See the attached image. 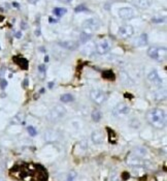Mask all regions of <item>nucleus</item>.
Masks as SVG:
<instances>
[{
	"instance_id": "nucleus-1",
	"label": "nucleus",
	"mask_w": 167,
	"mask_h": 181,
	"mask_svg": "<svg viewBox=\"0 0 167 181\" xmlns=\"http://www.w3.org/2000/svg\"><path fill=\"white\" fill-rule=\"evenodd\" d=\"M11 175L24 181H46L48 179V173L45 168L33 163L14 166L11 170Z\"/></svg>"
},
{
	"instance_id": "nucleus-2",
	"label": "nucleus",
	"mask_w": 167,
	"mask_h": 181,
	"mask_svg": "<svg viewBox=\"0 0 167 181\" xmlns=\"http://www.w3.org/2000/svg\"><path fill=\"white\" fill-rule=\"evenodd\" d=\"M149 123L156 128H163L166 124V114L162 109H152L147 114Z\"/></svg>"
},
{
	"instance_id": "nucleus-3",
	"label": "nucleus",
	"mask_w": 167,
	"mask_h": 181,
	"mask_svg": "<svg viewBox=\"0 0 167 181\" xmlns=\"http://www.w3.org/2000/svg\"><path fill=\"white\" fill-rule=\"evenodd\" d=\"M66 114V110L63 106L61 105H56L53 109L50 111L48 116V119L52 122H56V121H59L60 119H62L64 117V115Z\"/></svg>"
},
{
	"instance_id": "nucleus-4",
	"label": "nucleus",
	"mask_w": 167,
	"mask_h": 181,
	"mask_svg": "<svg viewBox=\"0 0 167 181\" xmlns=\"http://www.w3.org/2000/svg\"><path fill=\"white\" fill-rule=\"evenodd\" d=\"M148 55L154 60L162 61L166 58V49L161 47H151L148 50Z\"/></svg>"
},
{
	"instance_id": "nucleus-5",
	"label": "nucleus",
	"mask_w": 167,
	"mask_h": 181,
	"mask_svg": "<svg viewBox=\"0 0 167 181\" xmlns=\"http://www.w3.org/2000/svg\"><path fill=\"white\" fill-rule=\"evenodd\" d=\"M100 26V22L98 21L97 19L93 18V19H89L87 21L84 22V31L85 33L89 34V35H92V33L94 31H96Z\"/></svg>"
},
{
	"instance_id": "nucleus-6",
	"label": "nucleus",
	"mask_w": 167,
	"mask_h": 181,
	"mask_svg": "<svg viewBox=\"0 0 167 181\" xmlns=\"http://www.w3.org/2000/svg\"><path fill=\"white\" fill-rule=\"evenodd\" d=\"M90 97L91 100L94 101L97 105H102L105 100H106V93L103 90H100V89H93L90 93Z\"/></svg>"
},
{
	"instance_id": "nucleus-7",
	"label": "nucleus",
	"mask_w": 167,
	"mask_h": 181,
	"mask_svg": "<svg viewBox=\"0 0 167 181\" xmlns=\"http://www.w3.org/2000/svg\"><path fill=\"white\" fill-rule=\"evenodd\" d=\"M129 113H130V108L124 103L119 104V105L115 107V109L112 110V115H114L115 117H121V116L128 115Z\"/></svg>"
},
{
	"instance_id": "nucleus-8",
	"label": "nucleus",
	"mask_w": 167,
	"mask_h": 181,
	"mask_svg": "<svg viewBox=\"0 0 167 181\" xmlns=\"http://www.w3.org/2000/svg\"><path fill=\"white\" fill-rule=\"evenodd\" d=\"M110 48H112V44H110L109 39H101L96 44V51L100 55L106 54L110 50Z\"/></svg>"
},
{
	"instance_id": "nucleus-9",
	"label": "nucleus",
	"mask_w": 167,
	"mask_h": 181,
	"mask_svg": "<svg viewBox=\"0 0 167 181\" xmlns=\"http://www.w3.org/2000/svg\"><path fill=\"white\" fill-rule=\"evenodd\" d=\"M126 162L131 167H141V166L144 165L143 160L141 157H139V156H137L136 154H134V153H131V154L127 156Z\"/></svg>"
},
{
	"instance_id": "nucleus-10",
	"label": "nucleus",
	"mask_w": 167,
	"mask_h": 181,
	"mask_svg": "<svg viewBox=\"0 0 167 181\" xmlns=\"http://www.w3.org/2000/svg\"><path fill=\"white\" fill-rule=\"evenodd\" d=\"M134 33V29L131 25H123L119 28L118 34L120 38H128L130 36H132Z\"/></svg>"
},
{
	"instance_id": "nucleus-11",
	"label": "nucleus",
	"mask_w": 167,
	"mask_h": 181,
	"mask_svg": "<svg viewBox=\"0 0 167 181\" xmlns=\"http://www.w3.org/2000/svg\"><path fill=\"white\" fill-rule=\"evenodd\" d=\"M119 16L123 20H131L134 18L135 13L131 7H122L119 11Z\"/></svg>"
},
{
	"instance_id": "nucleus-12",
	"label": "nucleus",
	"mask_w": 167,
	"mask_h": 181,
	"mask_svg": "<svg viewBox=\"0 0 167 181\" xmlns=\"http://www.w3.org/2000/svg\"><path fill=\"white\" fill-rule=\"evenodd\" d=\"M92 141L95 144H101L104 141V135L101 130H95L92 133Z\"/></svg>"
},
{
	"instance_id": "nucleus-13",
	"label": "nucleus",
	"mask_w": 167,
	"mask_h": 181,
	"mask_svg": "<svg viewBox=\"0 0 167 181\" xmlns=\"http://www.w3.org/2000/svg\"><path fill=\"white\" fill-rule=\"evenodd\" d=\"M148 79L150 81L152 82V83H154V84H157V85H160V84L162 83V80H161V78L159 77L158 75V73H157L156 71H152L151 73L149 74V76H148Z\"/></svg>"
},
{
	"instance_id": "nucleus-14",
	"label": "nucleus",
	"mask_w": 167,
	"mask_h": 181,
	"mask_svg": "<svg viewBox=\"0 0 167 181\" xmlns=\"http://www.w3.org/2000/svg\"><path fill=\"white\" fill-rule=\"evenodd\" d=\"M14 60L21 68H23V69L28 68V61H27V59L23 58V57L16 56V57H14Z\"/></svg>"
},
{
	"instance_id": "nucleus-15",
	"label": "nucleus",
	"mask_w": 167,
	"mask_h": 181,
	"mask_svg": "<svg viewBox=\"0 0 167 181\" xmlns=\"http://www.w3.org/2000/svg\"><path fill=\"white\" fill-rule=\"evenodd\" d=\"M60 46H62L63 48L67 49V50H75V49L77 48V44L74 43V41H61V43H59Z\"/></svg>"
},
{
	"instance_id": "nucleus-16",
	"label": "nucleus",
	"mask_w": 167,
	"mask_h": 181,
	"mask_svg": "<svg viewBox=\"0 0 167 181\" xmlns=\"http://www.w3.org/2000/svg\"><path fill=\"white\" fill-rule=\"evenodd\" d=\"M91 117H92V120L94 122H99L102 118V114L98 109H95V110H93L92 114H91Z\"/></svg>"
},
{
	"instance_id": "nucleus-17",
	"label": "nucleus",
	"mask_w": 167,
	"mask_h": 181,
	"mask_svg": "<svg viewBox=\"0 0 167 181\" xmlns=\"http://www.w3.org/2000/svg\"><path fill=\"white\" fill-rule=\"evenodd\" d=\"M148 44V35L146 33H142L138 38L136 39V44L137 46H144Z\"/></svg>"
},
{
	"instance_id": "nucleus-18",
	"label": "nucleus",
	"mask_w": 167,
	"mask_h": 181,
	"mask_svg": "<svg viewBox=\"0 0 167 181\" xmlns=\"http://www.w3.org/2000/svg\"><path fill=\"white\" fill-rule=\"evenodd\" d=\"M136 4H137V6H138L139 8L146 9V8H148V7H150V5H151V1H150V0H137Z\"/></svg>"
},
{
	"instance_id": "nucleus-19",
	"label": "nucleus",
	"mask_w": 167,
	"mask_h": 181,
	"mask_svg": "<svg viewBox=\"0 0 167 181\" xmlns=\"http://www.w3.org/2000/svg\"><path fill=\"white\" fill-rule=\"evenodd\" d=\"M155 98H156V100H158V101H160L162 100H165V98H166V91H165V89L157 91V92L155 93Z\"/></svg>"
},
{
	"instance_id": "nucleus-20",
	"label": "nucleus",
	"mask_w": 167,
	"mask_h": 181,
	"mask_svg": "<svg viewBox=\"0 0 167 181\" xmlns=\"http://www.w3.org/2000/svg\"><path fill=\"white\" fill-rule=\"evenodd\" d=\"M134 154H136L137 156H139V157H143V156L147 155V153H148V151H147L146 148H141V147H138V148H135L134 150Z\"/></svg>"
},
{
	"instance_id": "nucleus-21",
	"label": "nucleus",
	"mask_w": 167,
	"mask_h": 181,
	"mask_svg": "<svg viewBox=\"0 0 167 181\" xmlns=\"http://www.w3.org/2000/svg\"><path fill=\"white\" fill-rule=\"evenodd\" d=\"M60 100L62 103H71V101H73V96L69 93H65L61 95Z\"/></svg>"
},
{
	"instance_id": "nucleus-22",
	"label": "nucleus",
	"mask_w": 167,
	"mask_h": 181,
	"mask_svg": "<svg viewBox=\"0 0 167 181\" xmlns=\"http://www.w3.org/2000/svg\"><path fill=\"white\" fill-rule=\"evenodd\" d=\"M121 79H122L123 83L126 84V85H129V83H130V85L133 84V82L131 81V79L129 78V76L127 75L126 73H121Z\"/></svg>"
},
{
	"instance_id": "nucleus-23",
	"label": "nucleus",
	"mask_w": 167,
	"mask_h": 181,
	"mask_svg": "<svg viewBox=\"0 0 167 181\" xmlns=\"http://www.w3.org/2000/svg\"><path fill=\"white\" fill-rule=\"evenodd\" d=\"M53 13L55 16H57V17H62L63 15L66 14V9L62 8V7H56V8H54Z\"/></svg>"
},
{
	"instance_id": "nucleus-24",
	"label": "nucleus",
	"mask_w": 167,
	"mask_h": 181,
	"mask_svg": "<svg viewBox=\"0 0 167 181\" xmlns=\"http://www.w3.org/2000/svg\"><path fill=\"white\" fill-rule=\"evenodd\" d=\"M103 78L107 80H115V75L112 71H106L103 73Z\"/></svg>"
},
{
	"instance_id": "nucleus-25",
	"label": "nucleus",
	"mask_w": 167,
	"mask_h": 181,
	"mask_svg": "<svg viewBox=\"0 0 167 181\" xmlns=\"http://www.w3.org/2000/svg\"><path fill=\"white\" fill-rule=\"evenodd\" d=\"M90 38H91V35L85 33V32H82V33H80V43H82V44H85L86 41H89Z\"/></svg>"
},
{
	"instance_id": "nucleus-26",
	"label": "nucleus",
	"mask_w": 167,
	"mask_h": 181,
	"mask_svg": "<svg viewBox=\"0 0 167 181\" xmlns=\"http://www.w3.org/2000/svg\"><path fill=\"white\" fill-rule=\"evenodd\" d=\"M27 130H28L29 135H30L31 137H35V136L37 135V130H36L33 126H28V127H27Z\"/></svg>"
},
{
	"instance_id": "nucleus-27",
	"label": "nucleus",
	"mask_w": 167,
	"mask_h": 181,
	"mask_svg": "<svg viewBox=\"0 0 167 181\" xmlns=\"http://www.w3.org/2000/svg\"><path fill=\"white\" fill-rule=\"evenodd\" d=\"M75 177H77V173H75L74 171H71L67 176V181H73Z\"/></svg>"
},
{
	"instance_id": "nucleus-28",
	"label": "nucleus",
	"mask_w": 167,
	"mask_h": 181,
	"mask_svg": "<svg viewBox=\"0 0 167 181\" xmlns=\"http://www.w3.org/2000/svg\"><path fill=\"white\" fill-rule=\"evenodd\" d=\"M87 9L88 8L85 5H78L75 7V12H77V13H78V12H86Z\"/></svg>"
},
{
	"instance_id": "nucleus-29",
	"label": "nucleus",
	"mask_w": 167,
	"mask_h": 181,
	"mask_svg": "<svg viewBox=\"0 0 167 181\" xmlns=\"http://www.w3.org/2000/svg\"><path fill=\"white\" fill-rule=\"evenodd\" d=\"M121 178L124 181H126V180H128L129 178H130V175H129V173L128 172H123L122 173V175H121Z\"/></svg>"
},
{
	"instance_id": "nucleus-30",
	"label": "nucleus",
	"mask_w": 167,
	"mask_h": 181,
	"mask_svg": "<svg viewBox=\"0 0 167 181\" xmlns=\"http://www.w3.org/2000/svg\"><path fill=\"white\" fill-rule=\"evenodd\" d=\"M110 180H112V181H120L119 175H118L117 173H114V174L112 175V178H110Z\"/></svg>"
},
{
	"instance_id": "nucleus-31",
	"label": "nucleus",
	"mask_w": 167,
	"mask_h": 181,
	"mask_svg": "<svg viewBox=\"0 0 167 181\" xmlns=\"http://www.w3.org/2000/svg\"><path fill=\"white\" fill-rule=\"evenodd\" d=\"M152 21H153L154 23H162V22L164 21V18H153Z\"/></svg>"
},
{
	"instance_id": "nucleus-32",
	"label": "nucleus",
	"mask_w": 167,
	"mask_h": 181,
	"mask_svg": "<svg viewBox=\"0 0 167 181\" xmlns=\"http://www.w3.org/2000/svg\"><path fill=\"white\" fill-rule=\"evenodd\" d=\"M38 71H40V73H45L46 71V67H45V65H39L38 66Z\"/></svg>"
},
{
	"instance_id": "nucleus-33",
	"label": "nucleus",
	"mask_w": 167,
	"mask_h": 181,
	"mask_svg": "<svg viewBox=\"0 0 167 181\" xmlns=\"http://www.w3.org/2000/svg\"><path fill=\"white\" fill-rule=\"evenodd\" d=\"M6 87V81L2 80L1 81V88H5Z\"/></svg>"
},
{
	"instance_id": "nucleus-34",
	"label": "nucleus",
	"mask_w": 167,
	"mask_h": 181,
	"mask_svg": "<svg viewBox=\"0 0 167 181\" xmlns=\"http://www.w3.org/2000/svg\"><path fill=\"white\" fill-rule=\"evenodd\" d=\"M29 2H31V3H35L36 1H37V0H28Z\"/></svg>"
},
{
	"instance_id": "nucleus-35",
	"label": "nucleus",
	"mask_w": 167,
	"mask_h": 181,
	"mask_svg": "<svg viewBox=\"0 0 167 181\" xmlns=\"http://www.w3.org/2000/svg\"><path fill=\"white\" fill-rule=\"evenodd\" d=\"M61 2H65V3H67V2H69L70 0H60Z\"/></svg>"
},
{
	"instance_id": "nucleus-36",
	"label": "nucleus",
	"mask_w": 167,
	"mask_h": 181,
	"mask_svg": "<svg viewBox=\"0 0 167 181\" xmlns=\"http://www.w3.org/2000/svg\"><path fill=\"white\" fill-rule=\"evenodd\" d=\"M0 181H5V180H4L3 178H0Z\"/></svg>"
}]
</instances>
